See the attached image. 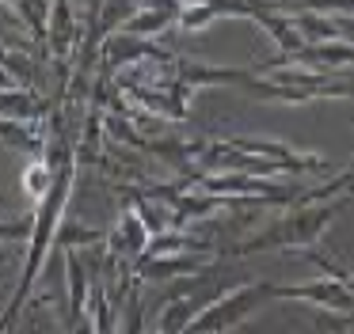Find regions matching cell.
<instances>
[{
  "instance_id": "obj_18",
  "label": "cell",
  "mask_w": 354,
  "mask_h": 334,
  "mask_svg": "<svg viewBox=\"0 0 354 334\" xmlns=\"http://www.w3.org/2000/svg\"><path fill=\"white\" fill-rule=\"evenodd\" d=\"M305 12H320V15H328V12H354V0H297Z\"/></svg>"
},
{
  "instance_id": "obj_5",
  "label": "cell",
  "mask_w": 354,
  "mask_h": 334,
  "mask_svg": "<svg viewBox=\"0 0 354 334\" xmlns=\"http://www.w3.org/2000/svg\"><path fill=\"white\" fill-rule=\"evenodd\" d=\"M274 300H301L339 315H354V293L339 277H316L308 285H274Z\"/></svg>"
},
{
  "instance_id": "obj_20",
  "label": "cell",
  "mask_w": 354,
  "mask_h": 334,
  "mask_svg": "<svg viewBox=\"0 0 354 334\" xmlns=\"http://www.w3.org/2000/svg\"><path fill=\"white\" fill-rule=\"evenodd\" d=\"M0 4H12V8H16V0H0Z\"/></svg>"
},
{
  "instance_id": "obj_14",
  "label": "cell",
  "mask_w": 354,
  "mask_h": 334,
  "mask_svg": "<svg viewBox=\"0 0 354 334\" xmlns=\"http://www.w3.org/2000/svg\"><path fill=\"white\" fill-rule=\"evenodd\" d=\"M176 23V15L171 12H156V8H141L138 15H133L130 23H126V35H138V38H156V35H164V30Z\"/></svg>"
},
{
  "instance_id": "obj_15",
  "label": "cell",
  "mask_w": 354,
  "mask_h": 334,
  "mask_svg": "<svg viewBox=\"0 0 354 334\" xmlns=\"http://www.w3.org/2000/svg\"><path fill=\"white\" fill-rule=\"evenodd\" d=\"M54 167L46 164V159H35V164H27L24 167V190H27V197H31L35 205H42L46 202V194H50V186H54Z\"/></svg>"
},
{
  "instance_id": "obj_9",
  "label": "cell",
  "mask_w": 354,
  "mask_h": 334,
  "mask_svg": "<svg viewBox=\"0 0 354 334\" xmlns=\"http://www.w3.org/2000/svg\"><path fill=\"white\" fill-rule=\"evenodd\" d=\"M255 23H259V27L270 35V42L278 46V57H293V53H301L308 46L305 38H301L293 15L282 12V4H270V8H263V12H255Z\"/></svg>"
},
{
  "instance_id": "obj_11",
  "label": "cell",
  "mask_w": 354,
  "mask_h": 334,
  "mask_svg": "<svg viewBox=\"0 0 354 334\" xmlns=\"http://www.w3.org/2000/svg\"><path fill=\"white\" fill-rule=\"evenodd\" d=\"M0 141L16 152H27V156H42V152H46V133H39L35 121L0 118Z\"/></svg>"
},
{
  "instance_id": "obj_7",
  "label": "cell",
  "mask_w": 354,
  "mask_h": 334,
  "mask_svg": "<svg viewBox=\"0 0 354 334\" xmlns=\"http://www.w3.org/2000/svg\"><path fill=\"white\" fill-rule=\"evenodd\" d=\"M176 76L187 88H221V84H236L244 88L252 80V68H232V65H206V61H176Z\"/></svg>"
},
{
  "instance_id": "obj_13",
  "label": "cell",
  "mask_w": 354,
  "mask_h": 334,
  "mask_svg": "<svg viewBox=\"0 0 354 334\" xmlns=\"http://www.w3.org/2000/svg\"><path fill=\"white\" fill-rule=\"evenodd\" d=\"M50 0H16V12H19V19L27 23V30L35 35V42L46 50V42H50Z\"/></svg>"
},
{
  "instance_id": "obj_19",
  "label": "cell",
  "mask_w": 354,
  "mask_h": 334,
  "mask_svg": "<svg viewBox=\"0 0 354 334\" xmlns=\"http://www.w3.org/2000/svg\"><path fill=\"white\" fill-rule=\"evenodd\" d=\"M73 4H84V8H88V12H92V8H100V4H103V0H73Z\"/></svg>"
},
{
  "instance_id": "obj_8",
  "label": "cell",
  "mask_w": 354,
  "mask_h": 334,
  "mask_svg": "<svg viewBox=\"0 0 354 334\" xmlns=\"http://www.w3.org/2000/svg\"><path fill=\"white\" fill-rule=\"evenodd\" d=\"M149 239H153V232H149V224L141 220L138 209H122V217L107 232V247L122 258H133V262L149 250Z\"/></svg>"
},
{
  "instance_id": "obj_4",
  "label": "cell",
  "mask_w": 354,
  "mask_h": 334,
  "mask_svg": "<svg viewBox=\"0 0 354 334\" xmlns=\"http://www.w3.org/2000/svg\"><path fill=\"white\" fill-rule=\"evenodd\" d=\"M141 61H171V53L160 50L153 38H138V35H126V30L111 35L100 50V65L107 76H118V72H126V68L141 65Z\"/></svg>"
},
{
  "instance_id": "obj_16",
  "label": "cell",
  "mask_w": 354,
  "mask_h": 334,
  "mask_svg": "<svg viewBox=\"0 0 354 334\" xmlns=\"http://www.w3.org/2000/svg\"><path fill=\"white\" fill-rule=\"evenodd\" d=\"M214 19H225L221 8H214V4H183L176 27L183 30V35H198V30H206Z\"/></svg>"
},
{
  "instance_id": "obj_3",
  "label": "cell",
  "mask_w": 354,
  "mask_h": 334,
  "mask_svg": "<svg viewBox=\"0 0 354 334\" xmlns=\"http://www.w3.org/2000/svg\"><path fill=\"white\" fill-rule=\"evenodd\" d=\"M270 300H274V281H248V285H236L229 293H217L198 311V319L191 323L187 334H232L244 319H252Z\"/></svg>"
},
{
  "instance_id": "obj_17",
  "label": "cell",
  "mask_w": 354,
  "mask_h": 334,
  "mask_svg": "<svg viewBox=\"0 0 354 334\" xmlns=\"http://www.w3.org/2000/svg\"><path fill=\"white\" fill-rule=\"evenodd\" d=\"M103 239H107V232H95V228H77V224H65V228H57L54 247H57V250H73L77 243H103Z\"/></svg>"
},
{
  "instance_id": "obj_6",
  "label": "cell",
  "mask_w": 354,
  "mask_h": 334,
  "mask_svg": "<svg viewBox=\"0 0 354 334\" xmlns=\"http://www.w3.org/2000/svg\"><path fill=\"white\" fill-rule=\"evenodd\" d=\"M133 273L141 281H179L206 273V258L202 250H168V255H141L133 262Z\"/></svg>"
},
{
  "instance_id": "obj_12",
  "label": "cell",
  "mask_w": 354,
  "mask_h": 334,
  "mask_svg": "<svg viewBox=\"0 0 354 334\" xmlns=\"http://www.w3.org/2000/svg\"><path fill=\"white\" fill-rule=\"evenodd\" d=\"M293 15V23H297V30H301V38H305L308 46H316V42H335V38H343V30H339V23H331V19H324L320 12H290Z\"/></svg>"
},
{
  "instance_id": "obj_2",
  "label": "cell",
  "mask_w": 354,
  "mask_h": 334,
  "mask_svg": "<svg viewBox=\"0 0 354 334\" xmlns=\"http://www.w3.org/2000/svg\"><path fill=\"white\" fill-rule=\"evenodd\" d=\"M351 202H354V194L331 197V202H293L282 217H274V224H267L263 232L248 235V239L236 243L229 255L248 258V255H259V250H305L320 239L324 228H328Z\"/></svg>"
},
{
  "instance_id": "obj_1",
  "label": "cell",
  "mask_w": 354,
  "mask_h": 334,
  "mask_svg": "<svg viewBox=\"0 0 354 334\" xmlns=\"http://www.w3.org/2000/svg\"><path fill=\"white\" fill-rule=\"evenodd\" d=\"M73 171H77V164L57 167L54 186H50L46 202L35 205L31 235H27V262H24V277H19V285H16V293H12L8 308H4V315H0V331H4V334H8L12 326H16V319H19V311H24V304L31 300V288H35V281H39L42 266H46V255H50V247H54V239H57V228H62L65 205H69V194H73Z\"/></svg>"
},
{
  "instance_id": "obj_10",
  "label": "cell",
  "mask_w": 354,
  "mask_h": 334,
  "mask_svg": "<svg viewBox=\"0 0 354 334\" xmlns=\"http://www.w3.org/2000/svg\"><path fill=\"white\" fill-rule=\"evenodd\" d=\"M42 114H46V103H42L31 88H8V91H0V118L39 121Z\"/></svg>"
}]
</instances>
